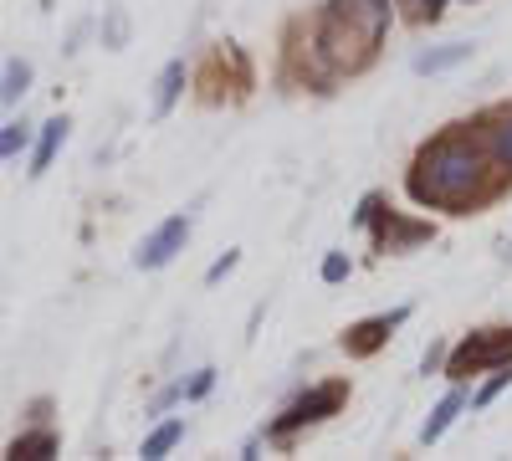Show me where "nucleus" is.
<instances>
[{
    "label": "nucleus",
    "mask_w": 512,
    "mask_h": 461,
    "mask_svg": "<svg viewBox=\"0 0 512 461\" xmlns=\"http://www.w3.org/2000/svg\"><path fill=\"white\" fill-rule=\"evenodd\" d=\"M236 262H241V251H226V257H221V262H210V272H205V282H210V287H216V282H226V277L236 272Z\"/></svg>",
    "instance_id": "aec40b11"
},
{
    "label": "nucleus",
    "mask_w": 512,
    "mask_h": 461,
    "mask_svg": "<svg viewBox=\"0 0 512 461\" xmlns=\"http://www.w3.org/2000/svg\"><path fill=\"white\" fill-rule=\"evenodd\" d=\"M36 456H57V436L52 431H26L11 441V461H36Z\"/></svg>",
    "instance_id": "ddd939ff"
},
{
    "label": "nucleus",
    "mask_w": 512,
    "mask_h": 461,
    "mask_svg": "<svg viewBox=\"0 0 512 461\" xmlns=\"http://www.w3.org/2000/svg\"><path fill=\"white\" fill-rule=\"evenodd\" d=\"M349 400V385L344 380H328V385H313L308 395H297L277 421H272V436L282 441V436H292V431H303V426H318V421H328V415H338V405Z\"/></svg>",
    "instance_id": "20e7f679"
},
{
    "label": "nucleus",
    "mask_w": 512,
    "mask_h": 461,
    "mask_svg": "<svg viewBox=\"0 0 512 461\" xmlns=\"http://www.w3.org/2000/svg\"><path fill=\"white\" fill-rule=\"evenodd\" d=\"M359 226L374 231V246H379V251H405V246L431 241V226L400 221L395 211H384V205H379V195H364V205H359Z\"/></svg>",
    "instance_id": "39448f33"
},
{
    "label": "nucleus",
    "mask_w": 512,
    "mask_h": 461,
    "mask_svg": "<svg viewBox=\"0 0 512 461\" xmlns=\"http://www.w3.org/2000/svg\"><path fill=\"white\" fill-rule=\"evenodd\" d=\"M180 436H185V421H164V426H154V431H149V441H144V456H149V461L169 456V451L180 446Z\"/></svg>",
    "instance_id": "4468645a"
},
{
    "label": "nucleus",
    "mask_w": 512,
    "mask_h": 461,
    "mask_svg": "<svg viewBox=\"0 0 512 461\" xmlns=\"http://www.w3.org/2000/svg\"><path fill=\"white\" fill-rule=\"evenodd\" d=\"M349 277V257H344V251H328V257H323V282H344Z\"/></svg>",
    "instance_id": "6ab92c4d"
},
{
    "label": "nucleus",
    "mask_w": 512,
    "mask_h": 461,
    "mask_svg": "<svg viewBox=\"0 0 512 461\" xmlns=\"http://www.w3.org/2000/svg\"><path fill=\"white\" fill-rule=\"evenodd\" d=\"M180 93H185V62H169L164 72H159V93H154V118H164L169 108L180 103Z\"/></svg>",
    "instance_id": "f8f14e48"
},
{
    "label": "nucleus",
    "mask_w": 512,
    "mask_h": 461,
    "mask_svg": "<svg viewBox=\"0 0 512 461\" xmlns=\"http://www.w3.org/2000/svg\"><path fill=\"white\" fill-rule=\"evenodd\" d=\"M26 139H31V129H26V123H6V134H0V154H6V159H16V154L26 149Z\"/></svg>",
    "instance_id": "a211bd4d"
},
{
    "label": "nucleus",
    "mask_w": 512,
    "mask_h": 461,
    "mask_svg": "<svg viewBox=\"0 0 512 461\" xmlns=\"http://www.w3.org/2000/svg\"><path fill=\"white\" fill-rule=\"evenodd\" d=\"M441 359H451V354H446L441 344H431V349H425V359H420V374H431V369H436Z\"/></svg>",
    "instance_id": "4be33fe9"
},
{
    "label": "nucleus",
    "mask_w": 512,
    "mask_h": 461,
    "mask_svg": "<svg viewBox=\"0 0 512 461\" xmlns=\"http://www.w3.org/2000/svg\"><path fill=\"white\" fill-rule=\"evenodd\" d=\"M507 385H512V364H502V369H492V380H487V385L477 390V400H472V405H477V410H482V405H492V400H497V395H502Z\"/></svg>",
    "instance_id": "dca6fc26"
},
{
    "label": "nucleus",
    "mask_w": 512,
    "mask_h": 461,
    "mask_svg": "<svg viewBox=\"0 0 512 461\" xmlns=\"http://www.w3.org/2000/svg\"><path fill=\"white\" fill-rule=\"evenodd\" d=\"M461 410H466V395H461V390H451V395H446V400H441V405L431 410V421L420 426V441H425V446H436V441H441V436L451 431V421H456Z\"/></svg>",
    "instance_id": "9b49d317"
},
{
    "label": "nucleus",
    "mask_w": 512,
    "mask_h": 461,
    "mask_svg": "<svg viewBox=\"0 0 512 461\" xmlns=\"http://www.w3.org/2000/svg\"><path fill=\"white\" fill-rule=\"evenodd\" d=\"M466 57H472V41H446V47L420 52V57H415V72H420V77H431V72H451V67H461Z\"/></svg>",
    "instance_id": "1a4fd4ad"
},
{
    "label": "nucleus",
    "mask_w": 512,
    "mask_h": 461,
    "mask_svg": "<svg viewBox=\"0 0 512 461\" xmlns=\"http://www.w3.org/2000/svg\"><path fill=\"white\" fill-rule=\"evenodd\" d=\"M390 16H395L390 0H328L313 31V57L323 62V72L338 77L369 67L384 31H390Z\"/></svg>",
    "instance_id": "f03ea898"
},
{
    "label": "nucleus",
    "mask_w": 512,
    "mask_h": 461,
    "mask_svg": "<svg viewBox=\"0 0 512 461\" xmlns=\"http://www.w3.org/2000/svg\"><path fill=\"white\" fill-rule=\"evenodd\" d=\"M405 318H410V308H395V313H384V318H364V323H354V328L344 333V354H354V359L379 354V344L390 339V328H400Z\"/></svg>",
    "instance_id": "0eeeda50"
},
{
    "label": "nucleus",
    "mask_w": 512,
    "mask_h": 461,
    "mask_svg": "<svg viewBox=\"0 0 512 461\" xmlns=\"http://www.w3.org/2000/svg\"><path fill=\"white\" fill-rule=\"evenodd\" d=\"M210 385H216V369H195V380L185 385V400H205Z\"/></svg>",
    "instance_id": "412c9836"
},
{
    "label": "nucleus",
    "mask_w": 512,
    "mask_h": 461,
    "mask_svg": "<svg viewBox=\"0 0 512 461\" xmlns=\"http://www.w3.org/2000/svg\"><path fill=\"white\" fill-rule=\"evenodd\" d=\"M185 241H190V216H169L164 226H154L149 236H144V246H139V267L144 272H159V267H169L185 251Z\"/></svg>",
    "instance_id": "423d86ee"
},
{
    "label": "nucleus",
    "mask_w": 512,
    "mask_h": 461,
    "mask_svg": "<svg viewBox=\"0 0 512 461\" xmlns=\"http://www.w3.org/2000/svg\"><path fill=\"white\" fill-rule=\"evenodd\" d=\"M67 139V118H52V123H41V139H36V154H31V170L26 175H47L52 170V159Z\"/></svg>",
    "instance_id": "9d476101"
},
{
    "label": "nucleus",
    "mask_w": 512,
    "mask_h": 461,
    "mask_svg": "<svg viewBox=\"0 0 512 461\" xmlns=\"http://www.w3.org/2000/svg\"><path fill=\"white\" fill-rule=\"evenodd\" d=\"M482 144H487V159L497 164L502 175H512V108L492 113L487 129H482Z\"/></svg>",
    "instance_id": "6e6552de"
},
{
    "label": "nucleus",
    "mask_w": 512,
    "mask_h": 461,
    "mask_svg": "<svg viewBox=\"0 0 512 461\" xmlns=\"http://www.w3.org/2000/svg\"><path fill=\"white\" fill-rule=\"evenodd\" d=\"M405 6V16H415V21H441L446 16V0H400Z\"/></svg>",
    "instance_id": "f3484780"
},
{
    "label": "nucleus",
    "mask_w": 512,
    "mask_h": 461,
    "mask_svg": "<svg viewBox=\"0 0 512 461\" xmlns=\"http://www.w3.org/2000/svg\"><path fill=\"white\" fill-rule=\"evenodd\" d=\"M26 82H31V67L11 57V62H6V88H0V98H6V103H16V98L26 93Z\"/></svg>",
    "instance_id": "2eb2a0df"
},
{
    "label": "nucleus",
    "mask_w": 512,
    "mask_h": 461,
    "mask_svg": "<svg viewBox=\"0 0 512 461\" xmlns=\"http://www.w3.org/2000/svg\"><path fill=\"white\" fill-rule=\"evenodd\" d=\"M405 190L425 211H461V205L482 200L487 195V144L466 139V134L431 139L415 154Z\"/></svg>",
    "instance_id": "f257e3e1"
},
{
    "label": "nucleus",
    "mask_w": 512,
    "mask_h": 461,
    "mask_svg": "<svg viewBox=\"0 0 512 461\" xmlns=\"http://www.w3.org/2000/svg\"><path fill=\"white\" fill-rule=\"evenodd\" d=\"M512 364V328H477L472 339H461L446 359V374L451 380H472L482 369H502Z\"/></svg>",
    "instance_id": "7ed1b4c3"
}]
</instances>
